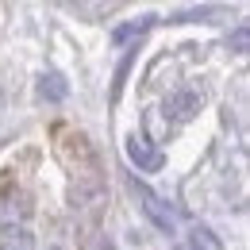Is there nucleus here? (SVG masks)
<instances>
[{"instance_id": "2", "label": "nucleus", "mask_w": 250, "mask_h": 250, "mask_svg": "<svg viewBox=\"0 0 250 250\" xmlns=\"http://www.w3.org/2000/svg\"><path fill=\"white\" fill-rule=\"evenodd\" d=\"M127 185H131V192L139 196L143 216L150 219L158 231H169V235H173V212H169V204H166V200H162V196H158V192L146 185V181H139L135 173H127Z\"/></svg>"}, {"instance_id": "5", "label": "nucleus", "mask_w": 250, "mask_h": 250, "mask_svg": "<svg viewBox=\"0 0 250 250\" xmlns=\"http://www.w3.org/2000/svg\"><path fill=\"white\" fill-rule=\"evenodd\" d=\"M0 250H35L31 227H0Z\"/></svg>"}, {"instance_id": "6", "label": "nucleus", "mask_w": 250, "mask_h": 250, "mask_svg": "<svg viewBox=\"0 0 250 250\" xmlns=\"http://www.w3.org/2000/svg\"><path fill=\"white\" fill-rule=\"evenodd\" d=\"M200 104H204L200 93H185V96H177V100H173V116L185 124V120H192V116L200 112Z\"/></svg>"}, {"instance_id": "1", "label": "nucleus", "mask_w": 250, "mask_h": 250, "mask_svg": "<svg viewBox=\"0 0 250 250\" xmlns=\"http://www.w3.org/2000/svg\"><path fill=\"white\" fill-rule=\"evenodd\" d=\"M27 216H31V196L12 177H0V227H27Z\"/></svg>"}, {"instance_id": "7", "label": "nucleus", "mask_w": 250, "mask_h": 250, "mask_svg": "<svg viewBox=\"0 0 250 250\" xmlns=\"http://www.w3.org/2000/svg\"><path fill=\"white\" fill-rule=\"evenodd\" d=\"M185 247H188V250H219V239L208 231V227H192Z\"/></svg>"}, {"instance_id": "9", "label": "nucleus", "mask_w": 250, "mask_h": 250, "mask_svg": "<svg viewBox=\"0 0 250 250\" xmlns=\"http://www.w3.org/2000/svg\"><path fill=\"white\" fill-rule=\"evenodd\" d=\"M181 250H188V247H181Z\"/></svg>"}, {"instance_id": "8", "label": "nucleus", "mask_w": 250, "mask_h": 250, "mask_svg": "<svg viewBox=\"0 0 250 250\" xmlns=\"http://www.w3.org/2000/svg\"><path fill=\"white\" fill-rule=\"evenodd\" d=\"M39 96H42V100H62L65 96V81L58 77V73H46V77L39 81Z\"/></svg>"}, {"instance_id": "4", "label": "nucleus", "mask_w": 250, "mask_h": 250, "mask_svg": "<svg viewBox=\"0 0 250 250\" xmlns=\"http://www.w3.org/2000/svg\"><path fill=\"white\" fill-rule=\"evenodd\" d=\"M77 247L81 250H116L112 239L104 235L100 219H81V223H77Z\"/></svg>"}, {"instance_id": "3", "label": "nucleus", "mask_w": 250, "mask_h": 250, "mask_svg": "<svg viewBox=\"0 0 250 250\" xmlns=\"http://www.w3.org/2000/svg\"><path fill=\"white\" fill-rule=\"evenodd\" d=\"M127 158H131V166H135L139 173L162 169V150H154L143 135H127Z\"/></svg>"}]
</instances>
